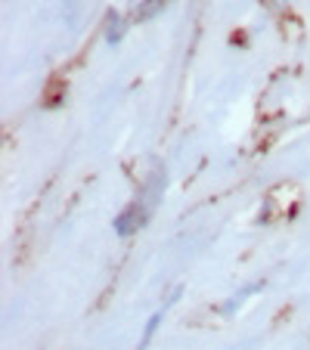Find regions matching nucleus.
Here are the masks:
<instances>
[{"mask_svg": "<svg viewBox=\"0 0 310 350\" xmlns=\"http://www.w3.org/2000/svg\"><path fill=\"white\" fill-rule=\"evenodd\" d=\"M159 319H162V313H155V317L149 319V325H146V335H143V344L152 338V332H155V325H159Z\"/></svg>", "mask_w": 310, "mask_h": 350, "instance_id": "7ed1b4c3", "label": "nucleus"}, {"mask_svg": "<svg viewBox=\"0 0 310 350\" xmlns=\"http://www.w3.org/2000/svg\"><path fill=\"white\" fill-rule=\"evenodd\" d=\"M121 34H125V28H121V22H118V16H109V44H118L121 40Z\"/></svg>", "mask_w": 310, "mask_h": 350, "instance_id": "f03ea898", "label": "nucleus"}, {"mask_svg": "<svg viewBox=\"0 0 310 350\" xmlns=\"http://www.w3.org/2000/svg\"><path fill=\"white\" fill-rule=\"evenodd\" d=\"M165 3H168V0H143V7L137 10V19H140V22H143V19H152V16H155L162 7H165Z\"/></svg>", "mask_w": 310, "mask_h": 350, "instance_id": "f257e3e1", "label": "nucleus"}]
</instances>
